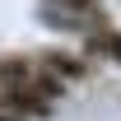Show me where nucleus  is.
<instances>
[{
  "instance_id": "nucleus-1",
  "label": "nucleus",
  "mask_w": 121,
  "mask_h": 121,
  "mask_svg": "<svg viewBox=\"0 0 121 121\" xmlns=\"http://www.w3.org/2000/svg\"><path fill=\"white\" fill-rule=\"evenodd\" d=\"M33 60L42 65L47 75H56L60 84H65V89H70L75 79H84V75H89V56H75V51H60V47H47V51H37Z\"/></svg>"
},
{
  "instance_id": "nucleus-3",
  "label": "nucleus",
  "mask_w": 121,
  "mask_h": 121,
  "mask_svg": "<svg viewBox=\"0 0 121 121\" xmlns=\"http://www.w3.org/2000/svg\"><path fill=\"white\" fill-rule=\"evenodd\" d=\"M37 75V60L33 56H0V89H14V84H23V79Z\"/></svg>"
},
{
  "instance_id": "nucleus-2",
  "label": "nucleus",
  "mask_w": 121,
  "mask_h": 121,
  "mask_svg": "<svg viewBox=\"0 0 121 121\" xmlns=\"http://www.w3.org/2000/svg\"><path fill=\"white\" fill-rule=\"evenodd\" d=\"M84 56H98V60H112V65H121V28L107 19V23H98L93 33H84Z\"/></svg>"
},
{
  "instance_id": "nucleus-4",
  "label": "nucleus",
  "mask_w": 121,
  "mask_h": 121,
  "mask_svg": "<svg viewBox=\"0 0 121 121\" xmlns=\"http://www.w3.org/2000/svg\"><path fill=\"white\" fill-rule=\"evenodd\" d=\"M0 121H19L14 112H9V103H5V89H0Z\"/></svg>"
}]
</instances>
